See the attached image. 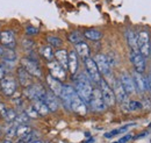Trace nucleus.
<instances>
[{
	"instance_id": "obj_1",
	"label": "nucleus",
	"mask_w": 151,
	"mask_h": 143,
	"mask_svg": "<svg viewBox=\"0 0 151 143\" xmlns=\"http://www.w3.org/2000/svg\"><path fill=\"white\" fill-rule=\"evenodd\" d=\"M75 90H76V92H77V94L83 99V101H84L85 104H88V103H90L93 87H92V85H91V80H90V78H88L87 74L80 73V74L76 78V89Z\"/></svg>"
},
{
	"instance_id": "obj_22",
	"label": "nucleus",
	"mask_w": 151,
	"mask_h": 143,
	"mask_svg": "<svg viewBox=\"0 0 151 143\" xmlns=\"http://www.w3.org/2000/svg\"><path fill=\"white\" fill-rule=\"evenodd\" d=\"M126 38H127V42H128L129 47L132 48V51L139 53L138 51V43H137V34H135L132 30H127L126 32Z\"/></svg>"
},
{
	"instance_id": "obj_37",
	"label": "nucleus",
	"mask_w": 151,
	"mask_h": 143,
	"mask_svg": "<svg viewBox=\"0 0 151 143\" xmlns=\"http://www.w3.org/2000/svg\"><path fill=\"white\" fill-rule=\"evenodd\" d=\"M26 34L29 36H33V35H37L38 34V29L33 27V26H28L26 27Z\"/></svg>"
},
{
	"instance_id": "obj_15",
	"label": "nucleus",
	"mask_w": 151,
	"mask_h": 143,
	"mask_svg": "<svg viewBox=\"0 0 151 143\" xmlns=\"http://www.w3.org/2000/svg\"><path fill=\"white\" fill-rule=\"evenodd\" d=\"M132 78V82H134V85H135V90H137L141 93H143L148 90V79L145 77H143L142 73H138V72L135 71Z\"/></svg>"
},
{
	"instance_id": "obj_5",
	"label": "nucleus",
	"mask_w": 151,
	"mask_h": 143,
	"mask_svg": "<svg viewBox=\"0 0 151 143\" xmlns=\"http://www.w3.org/2000/svg\"><path fill=\"white\" fill-rule=\"evenodd\" d=\"M45 93H47V91L40 84H33V85H30L29 87H27V89L24 90V94L30 100H34V101H36V100L44 101Z\"/></svg>"
},
{
	"instance_id": "obj_18",
	"label": "nucleus",
	"mask_w": 151,
	"mask_h": 143,
	"mask_svg": "<svg viewBox=\"0 0 151 143\" xmlns=\"http://www.w3.org/2000/svg\"><path fill=\"white\" fill-rule=\"evenodd\" d=\"M47 84H48V86L50 89V92H52L58 98L60 95V93H62V90H63V84L60 83V80H58V79L54 78L52 76L49 74L47 77Z\"/></svg>"
},
{
	"instance_id": "obj_34",
	"label": "nucleus",
	"mask_w": 151,
	"mask_h": 143,
	"mask_svg": "<svg viewBox=\"0 0 151 143\" xmlns=\"http://www.w3.org/2000/svg\"><path fill=\"white\" fill-rule=\"evenodd\" d=\"M17 112L14 110V109H8L7 110V113H6V115L4 116L5 118V120L7 121V122H14L15 121V119H17Z\"/></svg>"
},
{
	"instance_id": "obj_33",
	"label": "nucleus",
	"mask_w": 151,
	"mask_h": 143,
	"mask_svg": "<svg viewBox=\"0 0 151 143\" xmlns=\"http://www.w3.org/2000/svg\"><path fill=\"white\" fill-rule=\"evenodd\" d=\"M126 110H137L139 108H142V104L139 101H127V105H126Z\"/></svg>"
},
{
	"instance_id": "obj_26",
	"label": "nucleus",
	"mask_w": 151,
	"mask_h": 143,
	"mask_svg": "<svg viewBox=\"0 0 151 143\" xmlns=\"http://www.w3.org/2000/svg\"><path fill=\"white\" fill-rule=\"evenodd\" d=\"M17 53L13 50V49H4L2 55H1V58L4 62H9V63H15L17 61Z\"/></svg>"
},
{
	"instance_id": "obj_6",
	"label": "nucleus",
	"mask_w": 151,
	"mask_h": 143,
	"mask_svg": "<svg viewBox=\"0 0 151 143\" xmlns=\"http://www.w3.org/2000/svg\"><path fill=\"white\" fill-rule=\"evenodd\" d=\"M85 68H86V72H87V76H88L90 80L95 83V84H99L102 78H101V74L98 70V66L95 64L94 59L91 58V57L86 58L85 59Z\"/></svg>"
},
{
	"instance_id": "obj_47",
	"label": "nucleus",
	"mask_w": 151,
	"mask_h": 143,
	"mask_svg": "<svg viewBox=\"0 0 151 143\" xmlns=\"http://www.w3.org/2000/svg\"><path fill=\"white\" fill-rule=\"evenodd\" d=\"M0 135H1V129H0Z\"/></svg>"
},
{
	"instance_id": "obj_13",
	"label": "nucleus",
	"mask_w": 151,
	"mask_h": 143,
	"mask_svg": "<svg viewBox=\"0 0 151 143\" xmlns=\"http://www.w3.org/2000/svg\"><path fill=\"white\" fill-rule=\"evenodd\" d=\"M130 59L135 68V71L138 73H143L145 71V58L139 54V53H130Z\"/></svg>"
},
{
	"instance_id": "obj_17",
	"label": "nucleus",
	"mask_w": 151,
	"mask_h": 143,
	"mask_svg": "<svg viewBox=\"0 0 151 143\" xmlns=\"http://www.w3.org/2000/svg\"><path fill=\"white\" fill-rule=\"evenodd\" d=\"M0 42L2 46H5L8 49H13L15 47V36L13 32L11 30H5L0 34Z\"/></svg>"
},
{
	"instance_id": "obj_35",
	"label": "nucleus",
	"mask_w": 151,
	"mask_h": 143,
	"mask_svg": "<svg viewBox=\"0 0 151 143\" xmlns=\"http://www.w3.org/2000/svg\"><path fill=\"white\" fill-rule=\"evenodd\" d=\"M18 126L19 125H13V126H11L9 128H7V129H6V137H7V139H12V137H14V136H15Z\"/></svg>"
},
{
	"instance_id": "obj_45",
	"label": "nucleus",
	"mask_w": 151,
	"mask_h": 143,
	"mask_svg": "<svg viewBox=\"0 0 151 143\" xmlns=\"http://www.w3.org/2000/svg\"><path fill=\"white\" fill-rule=\"evenodd\" d=\"M2 51H4V49L0 47V57H1V55H2Z\"/></svg>"
},
{
	"instance_id": "obj_48",
	"label": "nucleus",
	"mask_w": 151,
	"mask_h": 143,
	"mask_svg": "<svg viewBox=\"0 0 151 143\" xmlns=\"http://www.w3.org/2000/svg\"><path fill=\"white\" fill-rule=\"evenodd\" d=\"M113 143H119V142H113Z\"/></svg>"
},
{
	"instance_id": "obj_36",
	"label": "nucleus",
	"mask_w": 151,
	"mask_h": 143,
	"mask_svg": "<svg viewBox=\"0 0 151 143\" xmlns=\"http://www.w3.org/2000/svg\"><path fill=\"white\" fill-rule=\"evenodd\" d=\"M24 113L29 116V118H33V119H36L38 116V114H37V112L34 109V107L33 106H30V107H28L26 110H24Z\"/></svg>"
},
{
	"instance_id": "obj_40",
	"label": "nucleus",
	"mask_w": 151,
	"mask_h": 143,
	"mask_svg": "<svg viewBox=\"0 0 151 143\" xmlns=\"http://www.w3.org/2000/svg\"><path fill=\"white\" fill-rule=\"evenodd\" d=\"M7 107H6V105L5 104H2V103H0V116H5L6 115V113H7Z\"/></svg>"
},
{
	"instance_id": "obj_16",
	"label": "nucleus",
	"mask_w": 151,
	"mask_h": 143,
	"mask_svg": "<svg viewBox=\"0 0 151 143\" xmlns=\"http://www.w3.org/2000/svg\"><path fill=\"white\" fill-rule=\"evenodd\" d=\"M17 74H18V79H19L21 86H23L24 89H27L30 85H33V78H32L33 76H30L22 66L17 69Z\"/></svg>"
},
{
	"instance_id": "obj_12",
	"label": "nucleus",
	"mask_w": 151,
	"mask_h": 143,
	"mask_svg": "<svg viewBox=\"0 0 151 143\" xmlns=\"http://www.w3.org/2000/svg\"><path fill=\"white\" fill-rule=\"evenodd\" d=\"M76 90L70 86V85H63V90H62V93L59 95L64 107L69 110H71V99H72V95L75 94Z\"/></svg>"
},
{
	"instance_id": "obj_31",
	"label": "nucleus",
	"mask_w": 151,
	"mask_h": 143,
	"mask_svg": "<svg viewBox=\"0 0 151 143\" xmlns=\"http://www.w3.org/2000/svg\"><path fill=\"white\" fill-rule=\"evenodd\" d=\"M68 38H69V41L71 42V43H73V44H78V43H80V42H83V35L79 33V32H72V33H70L69 36H68Z\"/></svg>"
},
{
	"instance_id": "obj_27",
	"label": "nucleus",
	"mask_w": 151,
	"mask_h": 143,
	"mask_svg": "<svg viewBox=\"0 0 151 143\" xmlns=\"http://www.w3.org/2000/svg\"><path fill=\"white\" fill-rule=\"evenodd\" d=\"M84 36H85L86 38L91 40V41H98V40L101 38L102 34H101V32L98 30V29H87V30L84 32Z\"/></svg>"
},
{
	"instance_id": "obj_4",
	"label": "nucleus",
	"mask_w": 151,
	"mask_h": 143,
	"mask_svg": "<svg viewBox=\"0 0 151 143\" xmlns=\"http://www.w3.org/2000/svg\"><path fill=\"white\" fill-rule=\"evenodd\" d=\"M0 89L5 95L12 97L18 90V83L12 76H5L0 80Z\"/></svg>"
},
{
	"instance_id": "obj_43",
	"label": "nucleus",
	"mask_w": 151,
	"mask_h": 143,
	"mask_svg": "<svg viewBox=\"0 0 151 143\" xmlns=\"http://www.w3.org/2000/svg\"><path fill=\"white\" fill-rule=\"evenodd\" d=\"M148 79V90L151 92V72H150V74H149V77L147 78Z\"/></svg>"
},
{
	"instance_id": "obj_39",
	"label": "nucleus",
	"mask_w": 151,
	"mask_h": 143,
	"mask_svg": "<svg viewBox=\"0 0 151 143\" xmlns=\"http://www.w3.org/2000/svg\"><path fill=\"white\" fill-rule=\"evenodd\" d=\"M117 134H120V129H114V130H112V131L105 134V137H106V139H109V137H113V136L117 135Z\"/></svg>"
},
{
	"instance_id": "obj_9",
	"label": "nucleus",
	"mask_w": 151,
	"mask_h": 143,
	"mask_svg": "<svg viewBox=\"0 0 151 143\" xmlns=\"http://www.w3.org/2000/svg\"><path fill=\"white\" fill-rule=\"evenodd\" d=\"M48 68L50 71V76H52L54 78H56L58 80H64L66 78V71L65 69L57 62V61H50L48 63Z\"/></svg>"
},
{
	"instance_id": "obj_28",
	"label": "nucleus",
	"mask_w": 151,
	"mask_h": 143,
	"mask_svg": "<svg viewBox=\"0 0 151 143\" xmlns=\"http://www.w3.org/2000/svg\"><path fill=\"white\" fill-rule=\"evenodd\" d=\"M40 53H41V55H42V57L45 58L48 62L52 61V58H54V56H55V53H54V50H52V48H51L50 46L42 47L41 50H40Z\"/></svg>"
},
{
	"instance_id": "obj_10",
	"label": "nucleus",
	"mask_w": 151,
	"mask_h": 143,
	"mask_svg": "<svg viewBox=\"0 0 151 143\" xmlns=\"http://www.w3.org/2000/svg\"><path fill=\"white\" fill-rule=\"evenodd\" d=\"M93 59H94L95 64L98 66V70L100 72V74H104L106 77L111 74V65H109V62L105 55L98 54Z\"/></svg>"
},
{
	"instance_id": "obj_42",
	"label": "nucleus",
	"mask_w": 151,
	"mask_h": 143,
	"mask_svg": "<svg viewBox=\"0 0 151 143\" xmlns=\"http://www.w3.org/2000/svg\"><path fill=\"white\" fill-rule=\"evenodd\" d=\"M5 73H6V70H5V68H4V65L0 63V80L5 77Z\"/></svg>"
},
{
	"instance_id": "obj_7",
	"label": "nucleus",
	"mask_w": 151,
	"mask_h": 143,
	"mask_svg": "<svg viewBox=\"0 0 151 143\" xmlns=\"http://www.w3.org/2000/svg\"><path fill=\"white\" fill-rule=\"evenodd\" d=\"M88 104H90L91 108L93 110H95V112H102V110L106 109V105L104 103V99H102L100 89H93Z\"/></svg>"
},
{
	"instance_id": "obj_11",
	"label": "nucleus",
	"mask_w": 151,
	"mask_h": 143,
	"mask_svg": "<svg viewBox=\"0 0 151 143\" xmlns=\"http://www.w3.org/2000/svg\"><path fill=\"white\" fill-rule=\"evenodd\" d=\"M71 110L79 114V115H86V113H87L86 104L77 94V92H75V94L72 95V99H71Z\"/></svg>"
},
{
	"instance_id": "obj_46",
	"label": "nucleus",
	"mask_w": 151,
	"mask_h": 143,
	"mask_svg": "<svg viewBox=\"0 0 151 143\" xmlns=\"http://www.w3.org/2000/svg\"><path fill=\"white\" fill-rule=\"evenodd\" d=\"M2 143H12V142H11L9 140H5V141H4V142H2Z\"/></svg>"
},
{
	"instance_id": "obj_14",
	"label": "nucleus",
	"mask_w": 151,
	"mask_h": 143,
	"mask_svg": "<svg viewBox=\"0 0 151 143\" xmlns=\"http://www.w3.org/2000/svg\"><path fill=\"white\" fill-rule=\"evenodd\" d=\"M113 92H114V95H115V100L119 101L120 104H124L128 101V94L127 92L124 91V89L122 87L120 80H115L113 84Z\"/></svg>"
},
{
	"instance_id": "obj_21",
	"label": "nucleus",
	"mask_w": 151,
	"mask_h": 143,
	"mask_svg": "<svg viewBox=\"0 0 151 143\" xmlns=\"http://www.w3.org/2000/svg\"><path fill=\"white\" fill-rule=\"evenodd\" d=\"M68 70L71 74H76L78 70V55L73 50L68 53Z\"/></svg>"
},
{
	"instance_id": "obj_38",
	"label": "nucleus",
	"mask_w": 151,
	"mask_h": 143,
	"mask_svg": "<svg viewBox=\"0 0 151 143\" xmlns=\"http://www.w3.org/2000/svg\"><path fill=\"white\" fill-rule=\"evenodd\" d=\"M22 46H23L24 49H27V50H32V49L34 48V42L30 41V40H23V41H22Z\"/></svg>"
},
{
	"instance_id": "obj_44",
	"label": "nucleus",
	"mask_w": 151,
	"mask_h": 143,
	"mask_svg": "<svg viewBox=\"0 0 151 143\" xmlns=\"http://www.w3.org/2000/svg\"><path fill=\"white\" fill-rule=\"evenodd\" d=\"M29 143H43L42 141H40V140H34V141H32V142Z\"/></svg>"
},
{
	"instance_id": "obj_25",
	"label": "nucleus",
	"mask_w": 151,
	"mask_h": 143,
	"mask_svg": "<svg viewBox=\"0 0 151 143\" xmlns=\"http://www.w3.org/2000/svg\"><path fill=\"white\" fill-rule=\"evenodd\" d=\"M55 57H56L57 62L66 70L68 69V51L64 50V49L57 50L56 53H55Z\"/></svg>"
},
{
	"instance_id": "obj_32",
	"label": "nucleus",
	"mask_w": 151,
	"mask_h": 143,
	"mask_svg": "<svg viewBox=\"0 0 151 143\" xmlns=\"http://www.w3.org/2000/svg\"><path fill=\"white\" fill-rule=\"evenodd\" d=\"M29 116L26 114V113H21L19 115H17V119H15V124L17 125H26L28 121H29Z\"/></svg>"
},
{
	"instance_id": "obj_2",
	"label": "nucleus",
	"mask_w": 151,
	"mask_h": 143,
	"mask_svg": "<svg viewBox=\"0 0 151 143\" xmlns=\"http://www.w3.org/2000/svg\"><path fill=\"white\" fill-rule=\"evenodd\" d=\"M99 86H100V92H101V95H102V99H104V103H105L106 107H112V106H114L115 103H116V100H115L113 89L108 85V83L105 79H101L100 80Z\"/></svg>"
},
{
	"instance_id": "obj_3",
	"label": "nucleus",
	"mask_w": 151,
	"mask_h": 143,
	"mask_svg": "<svg viewBox=\"0 0 151 143\" xmlns=\"http://www.w3.org/2000/svg\"><path fill=\"white\" fill-rule=\"evenodd\" d=\"M137 43H138V51L144 58L149 57L151 53L150 36L148 32H139L137 34Z\"/></svg>"
},
{
	"instance_id": "obj_8",
	"label": "nucleus",
	"mask_w": 151,
	"mask_h": 143,
	"mask_svg": "<svg viewBox=\"0 0 151 143\" xmlns=\"http://www.w3.org/2000/svg\"><path fill=\"white\" fill-rule=\"evenodd\" d=\"M21 65L30 76H34V77H37V78L42 77V71L40 69V65H38L37 62H34V61L29 59L28 57H24V58L21 59Z\"/></svg>"
},
{
	"instance_id": "obj_20",
	"label": "nucleus",
	"mask_w": 151,
	"mask_h": 143,
	"mask_svg": "<svg viewBox=\"0 0 151 143\" xmlns=\"http://www.w3.org/2000/svg\"><path fill=\"white\" fill-rule=\"evenodd\" d=\"M44 103L48 106L50 112H56L59 108V103H58V98L52 93V92H47L45 93V98H44Z\"/></svg>"
},
{
	"instance_id": "obj_19",
	"label": "nucleus",
	"mask_w": 151,
	"mask_h": 143,
	"mask_svg": "<svg viewBox=\"0 0 151 143\" xmlns=\"http://www.w3.org/2000/svg\"><path fill=\"white\" fill-rule=\"evenodd\" d=\"M120 83L122 85V87L127 92V94H132L135 92V85L132 82V78L128 74V73H122L120 76Z\"/></svg>"
},
{
	"instance_id": "obj_23",
	"label": "nucleus",
	"mask_w": 151,
	"mask_h": 143,
	"mask_svg": "<svg viewBox=\"0 0 151 143\" xmlns=\"http://www.w3.org/2000/svg\"><path fill=\"white\" fill-rule=\"evenodd\" d=\"M90 47L85 43V42H80L78 44H76V54L79 55L81 58L86 59L90 57Z\"/></svg>"
},
{
	"instance_id": "obj_30",
	"label": "nucleus",
	"mask_w": 151,
	"mask_h": 143,
	"mask_svg": "<svg viewBox=\"0 0 151 143\" xmlns=\"http://www.w3.org/2000/svg\"><path fill=\"white\" fill-rule=\"evenodd\" d=\"M47 41H48V43L50 44L51 48H52V47H54V48H58V47H60L62 43H63V41H62L59 37L54 36V35L47 36Z\"/></svg>"
},
{
	"instance_id": "obj_24",
	"label": "nucleus",
	"mask_w": 151,
	"mask_h": 143,
	"mask_svg": "<svg viewBox=\"0 0 151 143\" xmlns=\"http://www.w3.org/2000/svg\"><path fill=\"white\" fill-rule=\"evenodd\" d=\"M33 107L37 112L38 116H45V115H48L49 112H50L48 106L45 105V103L42 101V100H36V101H34Z\"/></svg>"
},
{
	"instance_id": "obj_29",
	"label": "nucleus",
	"mask_w": 151,
	"mask_h": 143,
	"mask_svg": "<svg viewBox=\"0 0 151 143\" xmlns=\"http://www.w3.org/2000/svg\"><path fill=\"white\" fill-rule=\"evenodd\" d=\"M33 129L29 127V126L27 125H19L18 126V128H17V136H19L20 139H22V137H24L27 134H29L30 131H32Z\"/></svg>"
},
{
	"instance_id": "obj_41",
	"label": "nucleus",
	"mask_w": 151,
	"mask_h": 143,
	"mask_svg": "<svg viewBox=\"0 0 151 143\" xmlns=\"http://www.w3.org/2000/svg\"><path fill=\"white\" fill-rule=\"evenodd\" d=\"M132 135H126V136L121 137V139H120V140H119L117 142H119V143H126V142H128L129 140H132Z\"/></svg>"
}]
</instances>
